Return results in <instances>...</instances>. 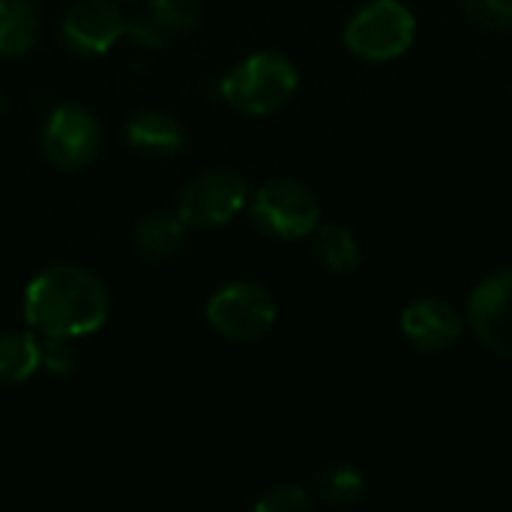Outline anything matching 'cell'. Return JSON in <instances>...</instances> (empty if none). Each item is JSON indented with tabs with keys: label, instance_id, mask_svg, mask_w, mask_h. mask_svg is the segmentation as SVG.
<instances>
[{
	"label": "cell",
	"instance_id": "obj_1",
	"mask_svg": "<svg viewBox=\"0 0 512 512\" xmlns=\"http://www.w3.org/2000/svg\"><path fill=\"white\" fill-rule=\"evenodd\" d=\"M21 309L36 336L78 342L105 327L111 315V294L87 267L51 264L27 282Z\"/></svg>",
	"mask_w": 512,
	"mask_h": 512
},
{
	"label": "cell",
	"instance_id": "obj_2",
	"mask_svg": "<svg viewBox=\"0 0 512 512\" xmlns=\"http://www.w3.org/2000/svg\"><path fill=\"white\" fill-rule=\"evenodd\" d=\"M297 87L300 72L291 57L279 51H255L222 75L219 96L240 114L270 117L294 99Z\"/></svg>",
	"mask_w": 512,
	"mask_h": 512
},
{
	"label": "cell",
	"instance_id": "obj_3",
	"mask_svg": "<svg viewBox=\"0 0 512 512\" xmlns=\"http://www.w3.org/2000/svg\"><path fill=\"white\" fill-rule=\"evenodd\" d=\"M345 48L366 63L405 57L417 39V18L402 0H369L345 24Z\"/></svg>",
	"mask_w": 512,
	"mask_h": 512
},
{
	"label": "cell",
	"instance_id": "obj_4",
	"mask_svg": "<svg viewBox=\"0 0 512 512\" xmlns=\"http://www.w3.org/2000/svg\"><path fill=\"white\" fill-rule=\"evenodd\" d=\"M249 216L255 228L273 240H306L321 222L318 195L291 177H273L249 195Z\"/></svg>",
	"mask_w": 512,
	"mask_h": 512
},
{
	"label": "cell",
	"instance_id": "obj_5",
	"mask_svg": "<svg viewBox=\"0 0 512 512\" xmlns=\"http://www.w3.org/2000/svg\"><path fill=\"white\" fill-rule=\"evenodd\" d=\"M207 324L231 342L264 339L279 318L273 294L252 279H234L216 288L207 300Z\"/></svg>",
	"mask_w": 512,
	"mask_h": 512
},
{
	"label": "cell",
	"instance_id": "obj_6",
	"mask_svg": "<svg viewBox=\"0 0 512 512\" xmlns=\"http://www.w3.org/2000/svg\"><path fill=\"white\" fill-rule=\"evenodd\" d=\"M249 183L231 168H210L195 174L177 195V216L192 231H213L231 225L249 207Z\"/></svg>",
	"mask_w": 512,
	"mask_h": 512
},
{
	"label": "cell",
	"instance_id": "obj_7",
	"mask_svg": "<svg viewBox=\"0 0 512 512\" xmlns=\"http://www.w3.org/2000/svg\"><path fill=\"white\" fill-rule=\"evenodd\" d=\"M39 144L45 159L60 171L87 168L102 150V126L96 114L78 102H60L42 123Z\"/></svg>",
	"mask_w": 512,
	"mask_h": 512
},
{
	"label": "cell",
	"instance_id": "obj_8",
	"mask_svg": "<svg viewBox=\"0 0 512 512\" xmlns=\"http://www.w3.org/2000/svg\"><path fill=\"white\" fill-rule=\"evenodd\" d=\"M465 321L486 351L512 360V267L477 282Z\"/></svg>",
	"mask_w": 512,
	"mask_h": 512
},
{
	"label": "cell",
	"instance_id": "obj_9",
	"mask_svg": "<svg viewBox=\"0 0 512 512\" xmlns=\"http://www.w3.org/2000/svg\"><path fill=\"white\" fill-rule=\"evenodd\" d=\"M60 36L72 54L102 57L126 36V15L117 0H75L63 12Z\"/></svg>",
	"mask_w": 512,
	"mask_h": 512
},
{
	"label": "cell",
	"instance_id": "obj_10",
	"mask_svg": "<svg viewBox=\"0 0 512 512\" xmlns=\"http://www.w3.org/2000/svg\"><path fill=\"white\" fill-rule=\"evenodd\" d=\"M399 327L414 351L444 354L453 345H459V339L465 333V318L450 303H444L438 297H420L402 309Z\"/></svg>",
	"mask_w": 512,
	"mask_h": 512
},
{
	"label": "cell",
	"instance_id": "obj_11",
	"mask_svg": "<svg viewBox=\"0 0 512 512\" xmlns=\"http://www.w3.org/2000/svg\"><path fill=\"white\" fill-rule=\"evenodd\" d=\"M126 141L132 150H138L144 156L168 159L183 150L186 129L174 114L159 111V108H144L126 120Z\"/></svg>",
	"mask_w": 512,
	"mask_h": 512
},
{
	"label": "cell",
	"instance_id": "obj_12",
	"mask_svg": "<svg viewBox=\"0 0 512 512\" xmlns=\"http://www.w3.org/2000/svg\"><path fill=\"white\" fill-rule=\"evenodd\" d=\"M186 237H189V225L174 213H147L138 225H135V243L138 252L150 261H171L186 249Z\"/></svg>",
	"mask_w": 512,
	"mask_h": 512
},
{
	"label": "cell",
	"instance_id": "obj_13",
	"mask_svg": "<svg viewBox=\"0 0 512 512\" xmlns=\"http://www.w3.org/2000/svg\"><path fill=\"white\" fill-rule=\"evenodd\" d=\"M42 369V348L33 330L0 333V387H18Z\"/></svg>",
	"mask_w": 512,
	"mask_h": 512
},
{
	"label": "cell",
	"instance_id": "obj_14",
	"mask_svg": "<svg viewBox=\"0 0 512 512\" xmlns=\"http://www.w3.org/2000/svg\"><path fill=\"white\" fill-rule=\"evenodd\" d=\"M312 252L318 264L336 276H348L360 267V243L339 222H318V228L312 231Z\"/></svg>",
	"mask_w": 512,
	"mask_h": 512
},
{
	"label": "cell",
	"instance_id": "obj_15",
	"mask_svg": "<svg viewBox=\"0 0 512 512\" xmlns=\"http://www.w3.org/2000/svg\"><path fill=\"white\" fill-rule=\"evenodd\" d=\"M39 39V12L30 0H0V57H21Z\"/></svg>",
	"mask_w": 512,
	"mask_h": 512
},
{
	"label": "cell",
	"instance_id": "obj_16",
	"mask_svg": "<svg viewBox=\"0 0 512 512\" xmlns=\"http://www.w3.org/2000/svg\"><path fill=\"white\" fill-rule=\"evenodd\" d=\"M312 492L330 507H357L366 498V477L354 465L336 462L312 477Z\"/></svg>",
	"mask_w": 512,
	"mask_h": 512
},
{
	"label": "cell",
	"instance_id": "obj_17",
	"mask_svg": "<svg viewBox=\"0 0 512 512\" xmlns=\"http://www.w3.org/2000/svg\"><path fill=\"white\" fill-rule=\"evenodd\" d=\"M147 12L168 33V39L189 33L198 21V3L195 0H150Z\"/></svg>",
	"mask_w": 512,
	"mask_h": 512
},
{
	"label": "cell",
	"instance_id": "obj_18",
	"mask_svg": "<svg viewBox=\"0 0 512 512\" xmlns=\"http://www.w3.org/2000/svg\"><path fill=\"white\" fill-rule=\"evenodd\" d=\"M258 512H312L315 510V498L309 489L294 486V483H282L267 489L258 501H255Z\"/></svg>",
	"mask_w": 512,
	"mask_h": 512
},
{
	"label": "cell",
	"instance_id": "obj_19",
	"mask_svg": "<svg viewBox=\"0 0 512 512\" xmlns=\"http://www.w3.org/2000/svg\"><path fill=\"white\" fill-rule=\"evenodd\" d=\"M471 24L501 33L512 27V0H459Z\"/></svg>",
	"mask_w": 512,
	"mask_h": 512
},
{
	"label": "cell",
	"instance_id": "obj_20",
	"mask_svg": "<svg viewBox=\"0 0 512 512\" xmlns=\"http://www.w3.org/2000/svg\"><path fill=\"white\" fill-rule=\"evenodd\" d=\"M39 348H42V369L48 375L66 378L78 369V351H75V339H54V336H39Z\"/></svg>",
	"mask_w": 512,
	"mask_h": 512
},
{
	"label": "cell",
	"instance_id": "obj_21",
	"mask_svg": "<svg viewBox=\"0 0 512 512\" xmlns=\"http://www.w3.org/2000/svg\"><path fill=\"white\" fill-rule=\"evenodd\" d=\"M126 36L135 45H141V48H162L168 42V33L153 21L150 12H141V15L126 18Z\"/></svg>",
	"mask_w": 512,
	"mask_h": 512
},
{
	"label": "cell",
	"instance_id": "obj_22",
	"mask_svg": "<svg viewBox=\"0 0 512 512\" xmlns=\"http://www.w3.org/2000/svg\"><path fill=\"white\" fill-rule=\"evenodd\" d=\"M0 114H3V87H0Z\"/></svg>",
	"mask_w": 512,
	"mask_h": 512
}]
</instances>
